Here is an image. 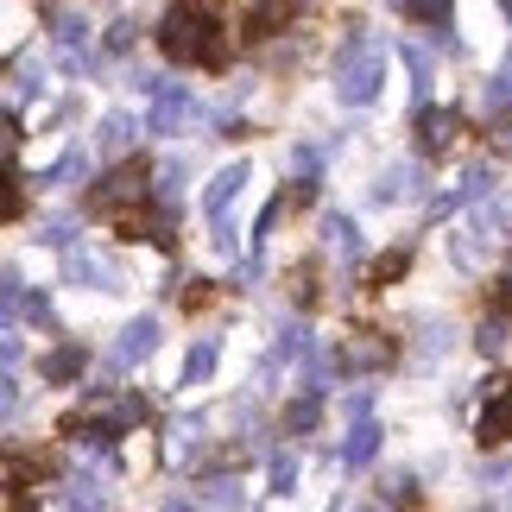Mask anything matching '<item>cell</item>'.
I'll return each instance as SVG.
<instances>
[{
    "mask_svg": "<svg viewBox=\"0 0 512 512\" xmlns=\"http://www.w3.org/2000/svg\"><path fill=\"white\" fill-rule=\"evenodd\" d=\"M159 45H165V57H177V64H209V70L228 64V45H222V26H215V13L171 7V19L159 26Z\"/></svg>",
    "mask_w": 512,
    "mask_h": 512,
    "instance_id": "obj_1",
    "label": "cell"
},
{
    "mask_svg": "<svg viewBox=\"0 0 512 512\" xmlns=\"http://www.w3.org/2000/svg\"><path fill=\"white\" fill-rule=\"evenodd\" d=\"M380 83H386V51L380 45H348L342 57H336V102H348V108H361V102H373L380 95Z\"/></svg>",
    "mask_w": 512,
    "mask_h": 512,
    "instance_id": "obj_2",
    "label": "cell"
},
{
    "mask_svg": "<svg viewBox=\"0 0 512 512\" xmlns=\"http://www.w3.org/2000/svg\"><path fill=\"white\" fill-rule=\"evenodd\" d=\"M146 203V165L133 159V165H121V171H108L102 184L89 190V209L95 215H114V209H140Z\"/></svg>",
    "mask_w": 512,
    "mask_h": 512,
    "instance_id": "obj_3",
    "label": "cell"
},
{
    "mask_svg": "<svg viewBox=\"0 0 512 512\" xmlns=\"http://www.w3.org/2000/svg\"><path fill=\"white\" fill-rule=\"evenodd\" d=\"M512 443V380H487V411H481V449Z\"/></svg>",
    "mask_w": 512,
    "mask_h": 512,
    "instance_id": "obj_4",
    "label": "cell"
},
{
    "mask_svg": "<svg viewBox=\"0 0 512 512\" xmlns=\"http://www.w3.org/2000/svg\"><path fill=\"white\" fill-rule=\"evenodd\" d=\"M392 361V342L386 336H373V329H354V336L336 348V367H348V373H361V367H386Z\"/></svg>",
    "mask_w": 512,
    "mask_h": 512,
    "instance_id": "obj_5",
    "label": "cell"
},
{
    "mask_svg": "<svg viewBox=\"0 0 512 512\" xmlns=\"http://www.w3.org/2000/svg\"><path fill=\"white\" fill-rule=\"evenodd\" d=\"M456 133H462V121L449 108H424L418 114V146L424 152H449V146H456Z\"/></svg>",
    "mask_w": 512,
    "mask_h": 512,
    "instance_id": "obj_6",
    "label": "cell"
},
{
    "mask_svg": "<svg viewBox=\"0 0 512 512\" xmlns=\"http://www.w3.org/2000/svg\"><path fill=\"white\" fill-rule=\"evenodd\" d=\"M152 348H159V323H152V317H140V323H133L121 342H114V361H121V367H140Z\"/></svg>",
    "mask_w": 512,
    "mask_h": 512,
    "instance_id": "obj_7",
    "label": "cell"
},
{
    "mask_svg": "<svg viewBox=\"0 0 512 512\" xmlns=\"http://www.w3.org/2000/svg\"><path fill=\"white\" fill-rule=\"evenodd\" d=\"M241 184H247V165H228V171H222V177H215V184H209L203 209H209V215H228V203H234V196H241Z\"/></svg>",
    "mask_w": 512,
    "mask_h": 512,
    "instance_id": "obj_8",
    "label": "cell"
},
{
    "mask_svg": "<svg viewBox=\"0 0 512 512\" xmlns=\"http://www.w3.org/2000/svg\"><path fill=\"white\" fill-rule=\"evenodd\" d=\"M285 13H291V0H253V13H247V38H272L285 26Z\"/></svg>",
    "mask_w": 512,
    "mask_h": 512,
    "instance_id": "obj_9",
    "label": "cell"
},
{
    "mask_svg": "<svg viewBox=\"0 0 512 512\" xmlns=\"http://www.w3.org/2000/svg\"><path fill=\"white\" fill-rule=\"evenodd\" d=\"M190 114V102H184V89H165L159 95V108H152V133H177V121Z\"/></svg>",
    "mask_w": 512,
    "mask_h": 512,
    "instance_id": "obj_10",
    "label": "cell"
},
{
    "mask_svg": "<svg viewBox=\"0 0 512 512\" xmlns=\"http://www.w3.org/2000/svg\"><path fill=\"white\" fill-rule=\"evenodd\" d=\"M373 443H380V430H373V424H354V430H348V443H342V462H348V468L373 462Z\"/></svg>",
    "mask_w": 512,
    "mask_h": 512,
    "instance_id": "obj_11",
    "label": "cell"
},
{
    "mask_svg": "<svg viewBox=\"0 0 512 512\" xmlns=\"http://www.w3.org/2000/svg\"><path fill=\"white\" fill-rule=\"evenodd\" d=\"M38 373H45V380H57V386L76 380V373H83V348H57V354H45V367H38Z\"/></svg>",
    "mask_w": 512,
    "mask_h": 512,
    "instance_id": "obj_12",
    "label": "cell"
},
{
    "mask_svg": "<svg viewBox=\"0 0 512 512\" xmlns=\"http://www.w3.org/2000/svg\"><path fill=\"white\" fill-rule=\"evenodd\" d=\"M462 26H468V38H475V45H481V38H494L500 13L487 7V0H468V7H462Z\"/></svg>",
    "mask_w": 512,
    "mask_h": 512,
    "instance_id": "obj_13",
    "label": "cell"
},
{
    "mask_svg": "<svg viewBox=\"0 0 512 512\" xmlns=\"http://www.w3.org/2000/svg\"><path fill=\"white\" fill-rule=\"evenodd\" d=\"M209 373H215V342H196V348H190V361H184V386L209 380Z\"/></svg>",
    "mask_w": 512,
    "mask_h": 512,
    "instance_id": "obj_14",
    "label": "cell"
},
{
    "mask_svg": "<svg viewBox=\"0 0 512 512\" xmlns=\"http://www.w3.org/2000/svg\"><path fill=\"white\" fill-rule=\"evenodd\" d=\"M317 418H323V405H317V399H298V405L285 411V424H291V430H310Z\"/></svg>",
    "mask_w": 512,
    "mask_h": 512,
    "instance_id": "obj_15",
    "label": "cell"
},
{
    "mask_svg": "<svg viewBox=\"0 0 512 512\" xmlns=\"http://www.w3.org/2000/svg\"><path fill=\"white\" fill-rule=\"evenodd\" d=\"M405 272V253H386V260H373V285H392Z\"/></svg>",
    "mask_w": 512,
    "mask_h": 512,
    "instance_id": "obj_16",
    "label": "cell"
},
{
    "mask_svg": "<svg viewBox=\"0 0 512 512\" xmlns=\"http://www.w3.org/2000/svg\"><path fill=\"white\" fill-rule=\"evenodd\" d=\"M203 500H209V506H228V500H241V487H234V481H209Z\"/></svg>",
    "mask_w": 512,
    "mask_h": 512,
    "instance_id": "obj_17",
    "label": "cell"
},
{
    "mask_svg": "<svg viewBox=\"0 0 512 512\" xmlns=\"http://www.w3.org/2000/svg\"><path fill=\"white\" fill-rule=\"evenodd\" d=\"M487 108H512V70L494 76V89H487Z\"/></svg>",
    "mask_w": 512,
    "mask_h": 512,
    "instance_id": "obj_18",
    "label": "cell"
},
{
    "mask_svg": "<svg viewBox=\"0 0 512 512\" xmlns=\"http://www.w3.org/2000/svg\"><path fill=\"white\" fill-rule=\"evenodd\" d=\"M329 247H336V253H354L361 241H354V228H348V222H329Z\"/></svg>",
    "mask_w": 512,
    "mask_h": 512,
    "instance_id": "obj_19",
    "label": "cell"
},
{
    "mask_svg": "<svg viewBox=\"0 0 512 512\" xmlns=\"http://www.w3.org/2000/svg\"><path fill=\"white\" fill-rule=\"evenodd\" d=\"M481 348L500 354V348H506V323H481Z\"/></svg>",
    "mask_w": 512,
    "mask_h": 512,
    "instance_id": "obj_20",
    "label": "cell"
},
{
    "mask_svg": "<svg viewBox=\"0 0 512 512\" xmlns=\"http://www.w3.org/2000/svg\"><path fill=\"white\" fill-rule=\"evenodd\" d=\"M171 7H190V13H222V0H171Z\"/></svg>",
    "mask_w": 512,
    "mask_h": 512,
    "instance_id": "obj_21",
    "label": "cell"
},
{
    "mask_svg": "<svg viewBox=\"0 0 512 512\" xmlns=\"http://www.w3.org/2000/svg\"><path fill=\"white\" fill-rule=\"evenodd\" d=\"M500 310H512V272L500 279Z\"/></svg>",
    "mask_w": 512,
    "mask_h": 512,
    "instance_id": "obj_22",
    "label": "cell"
},
{
    "mask_svg": "<svg viewBox=\"0 0 512 512\" xmlns=\"http://www.w3.org/2000/svg\"><path fill=\"white\" fill-rule=\"evenodd\" d=\"M494 140H500V146H512V114H506V121H500V133H494Z\"/></svg>",
    "mask_w": 512,
    "mask_h": 512,
    "instance_id": "obj_23",
    "label": "cell"
}]
</instances>
